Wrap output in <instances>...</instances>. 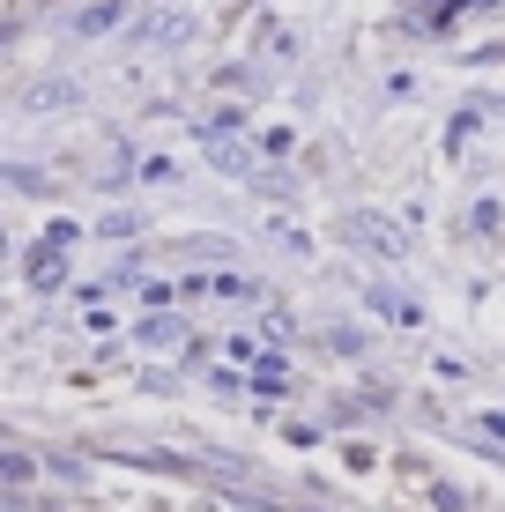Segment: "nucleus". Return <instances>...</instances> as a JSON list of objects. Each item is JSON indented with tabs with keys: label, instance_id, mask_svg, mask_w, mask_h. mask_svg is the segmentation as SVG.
<instances>
[{
	"label": "nucleus",
	"instance_id": "obj_11",
	"mask_svg": "<svg viewBox=\"0 0 505 512\" xmlns=\"http://www.w3.org/2000/svg\"><path fill=\"white\" fill-rule=\"evenodd\" d=\"M142 179H149V186H171V179H179V164H171V156H149Z\"/></svg>",
	"mask_w": 505,
	"mask_h": 512
},
{
	"label": "nucleus",
	"instance_id": "obj_12",
	"mask_svg": "<svg viewBox=\"0 0 505 512\" xmlns=\"http://www.w3.org/2000/svg\"><path fill=\"white\" fill-rule=\"evenodd\" d=\"M260 193H275V201H290V171H253Z\"/></svg>",
	"mask_w": 505,
	"mask_h": 512
},
{
	"label": "nucleus",
	"instance_id": "obj_4",
	"mask_svg": "<svg viewBox=\"0 0 505 512\" xmlns=\"http://www.w3.org/2000/svg\"><path fill=\"white\" fill-rule=\"evenodd\" d=\"M186 38H194V15L186 8H156L134 23V45H186Z\"/></svg>",
	"mask_w": 505,
	"mask_h": 512
},
{
	"label": "nucleus",
	"instance_id": "obj_15",
	"mask_svg": "<svg viewBox=\"0 0 505 512\" xmlns=\"http://www.w3.org/2000/svg\"><path fill=\"white\" fill-rule=\"evenodd\" d=\"M476 431H483V438H505V416H498V409H491V416H476Z\"/></svg>",
	"mask_w": 505,
	"mask_h": 512
},
{
	"label": "nucleus",
	"instance_id": "obj_5",
	"mask_svg": "<svg viewBox=\"0 0 505 512\" xmlns=\"http://www.w3.org/2000/svg\"><path fill=\"white\" fill-rule=\"evenodd\" d=\"M119 23H127V0H82L67 30H75V38H104V30H119Z\"/></svg>",
	"mask_w": 505,
	"mask_h": 512
},
{
	"label": "nucleus",
	"instance_id": "obj_16",
	"mask_svg": "<svg viewBox=\"0 0 505 512\" xmlns=\"http://www.w3.org/2000/svg\"><path fill=\"white\" fill-rule=\"evenodd\" d=\"M476 8H505V0H476Z\"/></svg>",
	"mask_w": 505,
	"mask_h": 512
},
{
	"label": "nucleus",
	"instance_id": "obj_8",
	"mask_svg": "<svg viewBox=\"0 0 505 512\" xmlns=\"http://www.w3.org/2000/svg\"><path fill=\"white\" fill-rule=\"evenodd\" d=\"M186 297H260L253 282H238V275H194L186 282Z\"/></svg>",
	"mask_w": 505,
	"mask_h": 512
},
{
	"label": "nucleus",
	"instance_id": "obj_13",
	"mask_svg": "<svg viewBox=\"0 0 505 512\" xmlns=\"http://www.w3.org/2000/svg\"><path fill=\"white\" fill-rule=\"evenodd\" d=\"M0 483H30V461H23V453H0Z\"/></svg>",
	"mask_w": 505,
	"mask_h": 512
},
{
	"label": "nucleus",
	"instance_id": "obj_14",
	"mask_svg": "<svg viewBox=\"0 0 505 512\" xmlns=\"http://www.w3.org/2000/svg\"><path fill=\"white\" fill-rule=\"evenodd\" d=\"M476 231H505V208L498 201H476Z\"/></svg>",
	"mask_w": 505,
	"mask_h": 512
},
{
	"label": "nucleus",
	"instance_id": "obj_9",
	"mask_svg": "<svg viewBox=\"0 0 505 512\" xmlns=\"http://www.w3.org/2000/svg\"><path fill=\"white\" fill-rule=\"evenodd\" d=\"M0 186H15V193H52V179L38 164H0Z\"/></svg>",
	"mask_w": 505,
	"mask_h": 512
},
{
	"label": "nucleus",
	"instance_id": "obj_7",
	"mask_svg": "<svg viewBox=\"0 0 505 512\" xmlns=\"http://www.w3.org/2000/svg\"><path fill=\"white\" fill-rule=\"evenodd\" d=\"M186 342V320H171V312H149L142 320V349H179Z\"/></svg>",
	"mask_w": 505,
	"mask_h": 512
},
{
	"label": "nucleus",
	"instance_id": "obj_10",
	"mask_svg": "<svg viewBox=\"0 0 505 512\" xmlns=\"http://www.w3.org/2000/svg\"><path fill=\"white\" fill-rule=\"evenodd\" d=\"M372 305H379V312H387V320H394V327H416V320H424V312H416V305H409V297H402V290H372Z\"/></svg>",
	"mask_w": 505,
	"mask_h": 512
},
{
	"label": "nucleus",
	"instance_id": "obj_2",
	"mask_svg": "<svg viewBox=\"0 0 505 512\" xmlns=\"http://www.w3.org/2000/svg\"><path fill=\"white\" fill-rule=\"evenodd\" d=\"M75 104H82V82H75V75H45V82H30V90H23V112H30V119L75 112Z\"/></svg>",
	"mask_w": 505,
	"mask_h": 512
},
{
	"label": "nucleus",
	"instance_id": "obj_6",
	"mask_svg": "<svg viewBox=\"0 0 505 512\" xmlns=\"http://www.w3.org/2000/svg\"><path fill=\"white\" fill-rule=\"evenodd\" d=\"M201 149H208V164L216 171H231V179H253V149L238 134H201Z\"/></svg>",
	"mask_w": 505,
	"mask_h": 512
},
{
	"label": "nucleus",
	"instance_id": "obj_3",
	"mask_svg": "<svg viewBox=\"0 0 505 512\" xmlns=\"http://www.w3.org/2000/svg\"><path fill=\"white\" fill-rule=\"evenodd\" d=\"M23 282H30V290H60V282H67V245L60 238H38L23 253Z\"/></svg>",
	"mask_w": 505,
	"mask_h": 512
},
{
	"label": "nucleus",
	"instance_id": "obj_1",
	"mask_svg": "<svg viewBox=\"0 0 505 512\" xmlns=\"http://www.w3.org/2000/svg\"><path fill=\"white\" fill-rule=\"evenodd\" d=\"M342 238H350L357 253H379V260H402L409 253V238L394 231L387 216H372V208H350V216H342Z\"/></svg>",
	"mask_w": 505,
	"mask_h": 512
}]
</instances>
